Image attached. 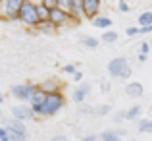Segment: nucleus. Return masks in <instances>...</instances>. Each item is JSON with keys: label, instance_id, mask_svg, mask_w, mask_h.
<instances>
[{"label": "nucleus", "instance_id": "f257e3e1", "mask_svg": "<svg viewBox=\"0 0 152 141\" xmlns=\"http://www.w3.org/2000/svg\"><path fill=\"white\" fill-rule=\"evenodd\" d=\"M64 103H66V99H64V95H62V93L46 95V99H45V103H42V106H41V108H37L33 114H35V116H42V118L54 116L56 112H58L60 108L64 106Z\"/></svg>", "mask_w": 152, "mask_h": 141}, {"label": "nucleus", "instance_id": "f03ea898", "mask_svg": "<svg viewBox=\"0 0 152 141\" xmlns=\"http://www.w3.org/2000/svg\"><path fill=\"white\" fill-rule=\"evenodd\" d=\"M0 124L8 130L10 141H27V128L23 122H18L14 118H4L0 116Z\"/></svg>", "mask_w": 152, "mask_h": 141}, {"label": "nucleus", "instance_id": "7ed1b4c3", "mask_svg": "<svg viewBox=\"0 0 152 141\" xmlns=\"http://www.w3.org/2000/svg\"><path fill=\"white\" fill-rule=\"evenodd\" d=\"M19 21L23 23V25L27 27H35L37 29V25L41 23V19H39V14H37V4L29 2V0H25V2L21 4V8H19Z\"/></svg>", "mask_w": 152, "mask_h": 141}, {"label": "nucleus", "instance_id": "20e7f679", "mask_svg": "<svg viewBox=\"0 0 152 141\" xmlns=\"http://www.w3.org/2000/svg\"><path fill=\"white\" fill-rule=\"evenodd\" d=\"M108 72H110L112 78H119V79H129L131 78V66L127 64V60L123 56H118V58L110 60Z\"/></svg>", "mask_w": 152, "mask_h": 141}, {"label": "nucleus", "instance_id": "39448f33", "mask_svg": "<svg viewBox=\"0 0 152 141\" xmlns=\"http://www.w3.org/2000/svg\"><path fill=\"white\" fill-rule=\"evenodd\" d=\"M25 0H2L0 2V19L15 21L19 18V8Z\"/></svg>", "mask_w": 152, "mask_h": 141}, {"label": "nucleus", "instance_id": "423d86ee", "mask_svg": "<svg viewBox=\"0 0 152 141\" xmlns=\"http://www.w3.org/2000/svg\"><path fill=\"white\" fill-rule=\"evenodd\" d=\"M37 89H39L37 83L27 81V83H18V85H12L10 93H12V97H14V99L21 100V103H29L31 97H33V93H35Z\"/></svg>", "mask_w": 152, "mask_h": 141}, {"label": "nucleus", "instance_id": "0eeeda50", "mask_svg": "<svg viewBox=\"0 0 152 141\" xmlns=\"http://www.w3.org/2000/svg\"><path fill=\"white\" fill-rule=\"evenodd\" d=\"M12 118L18 120V122H27V120L35 118L33 114V108L27 106V104H18V106H12Z\"/></svg>", "mask_w": 152, "mask_h": 141}, {"label": "nucleus", "instance_id": "6e6552de", "mask_svg": "<svg viewBox=\"0 0 152 141\" xmlns=\"http://www.w3.org/2000/svg\"><path fill=\"white\" fill-rule=\"evenodd\" d=\"M71 19H73V18H71V16L67 14V12L60 10V8H54V10H50V19H48V21H52L56 27L66 25V23H69Z\"/></svg>", "mask_w": 152, "mask_h": 141}, {"label": "nucleus", "instance_id": "1a4fd4ad", "mask_svg": "<svg viewBox=\"0 0 152 141\" xmlns=\"http://www.w3.org/2000/svg\"><path fill=\"white\" fill-rule=\"evenodd\" d=\"M100 12V0H83V16L94 19Z\"/></svg>", "mask_w": 152, "mask_h": 141}, {"label": "nucleus", "instance_id": "9d476101", "mask_svg": "<svg viewBox=\"0 0 152 141\" xmlns=\"http://www.w3.org/2000/svg\"><path fill=\"white\" fill-rule=\"evenodd\" d=\"M60 87H62V83L58 81V79H46V81L39 83V89L42 91L45 95H52V93H62L60 91Z\"/></svg>", "mask_w": 152, "mask_h": 141}, {"label": "nucleus", "instance_id": "9b49d317", "mask_svg": "<svg viewBox=\"0 0 152 141\" xmlns=\"http://www.w3.org/2000/svg\"><path fill=\"white\" fill-rule=\"evenodd\" d=\"M45 99H46V95L42 93L41 89H37V91H35V93H33V97H31V100H29V106L33 108V112L37 110V108H41V106H42Z\"/></svg>", "mask_w": 152, "mask_h": 141}, {"label": "nucleus", "instance_id": "f8f14e48", "mask_svg": "<svg viewBox=\"0 0 152 141\" xmlns=\"http://www.w3.org/2000/svg\"><path fill=\"white\" fill-rule=\"evenodd\" d=\"M89 91H91V85H89V83L79 85L77 89L73 91V100H75V103H83V100H85V97L89 95Z\"/></svg>", "mask_w": 152, "mask_h": 141}, {"label": "nucleus", "instance_id": "ddd939ff", "mask_svg": "<svg viewBox=\"0 0 152 141\" xmlns=\"http://www.w3.org/2000/svg\"><path fill=\"white\" fill-rule=\"evenodd\" d=\"M142 85L139 81H131V83H127V87H125V93L129 95V97H142Z\"/></svg>", "mask_w": 152, "mask_h": 141}, {"label": "nucleus", "instance_id": "4468645a", "mask_svg": "<svg viewBox=\"0 0 152 141\" xmlns=\"http://www.w3.org/2000/svg\"><path fill=\"white\" fill-rule=\"evenodd\" d=\"M37 14H39L41 23H42V21H48V19H50V10L45 6V4H37Z\"/></svg>", "mask_w": 152, "mask_h": 141}, {"label": "nucleus", "instance_id": "2eb2a0df", "mask_svg": "<svg viewBox=\"0 0 152 141\" xmlns=\"http://www.w3.org/2000/svg\"><path fill=\"white\" fill-rule=\"evenodd\" d=\"M152 25V12H142L139 16V27H148Z\"/></svg>", "mask_w": 152, "mask_h": 141}, {"label": "nucleus", "instance_id": "dca6fc26", "mask_svg": "<svg viewBox=\"0 0 152 141\" xmlns=\"http://www.w3.org/2000/svg\"><path fill=\"white\" fill-rule=\"evenodd\" d=\"M93 25H94V27H100V29H106V27L112 25V19H110V18H102V16L98 18V16H96V18L93 19Z\"/></svg>", "mask_w": 152, "mask_h": 141}, {"label": "nucleus", "instance_id": "f3484780", "mask_svg": "<svg viewBox=\"0 0 152 141\" xmlns=\"http://www.w3.org/2000/svg\"><path fill=\"white\" fill-rule=\"evenodd\" d=\"M37 29H41V31H46V33H54V31L58 29V27H56L52 21H42V23H39V25H37Z\"/></svg>", "mask_w": 152, "mask_h": 141}, {"label": "nucleus", "instance_id": "a211bd4d", "mask_svg": "<svg viewBox=\"0 0 152 141\" xmlns=\"http://www.w3.org/2000/svg\"><path fill=\"white\" fill-rule=\"evenodd\" d=\"M139 130L142 134H152V120H141L139 122Z\"/></svg>", "mask_w": 152, "mask_h": 141}, {"label": "nucleus", "instance_id": "6ab92c4d", "mask_svg": "<svg viewBox=\"0 0 152 141\" xmlns=\"http://www.w3.org/2000/svg\"><path fill=\"white\" fill-rule=\"evenodd\" d=\"M56 6H58L60 10H64V12H67V14H69V12H71V0H56Z\"/></svg>", "mask_w": 152, "mask_h": 141}, {"label": "nucleus", "instance_id": "aec40b11", "mask_svg": "<svg viewBox=\"0 0 152 141\" xmlns=\"http://www.w3.org/2000/svg\"><path fill=\"white\" fill-rule=\"evenodd\" d=\"M102 41L104 43H115L118 41V33H115V31H104Z\"/></svg>", "mask_w": 152, "mask_h": 141}, {"label": "nucleus", "instance_id": "412c9836", "mask_svg": "<svg viewBox=\"0 0 152 141\" xmlns=\"http://www.w3.org/2000/svg\"><path fill=\"white\" fill-rule=\"evenodd\" d=\"M139 112H141V106H139V104H135V106H131L129 110L125 112V118L127 120H133V118H137V116H139Z\"/></svg>", "mask_w": 152, "mask_h": 141}, {"label": "nucleus", "instance_id": "4be33fe9", "mask_svg": "<svg viewBox=\"0 0 152 141\" xmlns=\"http://www.w3.org/2000/svg\"><path fill=\"white\" fill-rule=\"evenodd\" d=\"M102 141H119V134L118 131H104L102 134Z\"/></svg>", "mask_w": 152, "mask_h": 141}, {"label": "nucleus", "instance_id": "5701e85b", "mask_svg": "<svg viewBox=\"0 0 152 141\" xmlns=\"http://www.w3.org/2000/svg\"><path fill=\"white\" fill-rule=\"evenodd\" d=\"M83 45L89 47V48H96L98 47V39H94V37H83Z\"/></svg>", "mask_w": 152, "mask_h": 141}, {"label": "nucleus", "instance_id": "b1692460", "mask_svg": "<svg viewBox=\"0 0 152 141\" xmlns=\"http://www.w3.org/2000/svg\"><path fill=\"white\" fill-rule=\"evenodd\" d=\"M129 37H137V35H141V27H127V31H125Z\"/></svg>", "mask_w": 152, "mask_h": 141}, {"label": "nucleus", "instance_id": "393cba45", "mask_svg": "<svg viewBox=\"0 0 152 141\" xmlns=\"http://www.w3.org/2000/svg\"><path fill=\"white\" fill-rule=\"evenodd\" d=\"M0 141H10V135H8V130L4 126H0Z\"/></svg>", "mask_w": 152, "mask_h": 141}, {"label": "nucleus", "instance_id": "a878e982", "mask_svg": "<svg viewBox=\"0 0 152 141\" xmlns=\"http://www.w3.org/2000/svg\"><path fill=\"white\" fill-rule=\"evenodd\" d=\"M64 72H66V74H73V75H75L77 68H75L73 64H66V66H64Z\"/></svg>", "mask_w": 152, "mask_h": 141}, {"label": "nucleus", "instance_id": "bb28decb", "mask_svg": "<svg viewBox=\"0 0 152 141\" xmlns=\"http://www.w3.org/2000/svg\"><path fill=\"white\" fill-rule=\"evenodd\" d=\"M41 4H45L48 10H54V8H58V6H56V0H42Z\"/></svg>", "mask_w": 152, "mask_h": 141}, {"label": "nucleus", "instance_id": "cd10ccee", "mask_svg": "<svg viewBox=\"0 0 152 141\" xmlns=\"http://www.w3.org/2000/svg\"><path fill=\"white\" fill-rule=\"evenodd\" d=\"M148 52H150V45H148V43H142V45H141V54H148Z\"/></svg>", "mask_w": 152, "mask_h": 141}, {"label": "nucleus", "instance_id": "c85d7f7f", "mask_svg": "<svg viewBox=\"0 0 152 141\" xmlns=\"http://www.w3.org/2000/svg\"><path fill=\"white\" fill-rule=\"evenodd\" d=\"M119 10L121 12H129V6H127L125 2H119Z\"/></svg>", "mask_w": 152, "mask_h": 141}, {"label": "nucleus", "instance_id": "c756f323", "mask_svg": "<svg viewBox=\"0 0 152 141\" xmlns=\"http://www.w3.org/2000/svg\"><path fill=\"white\" fill-rule=\"evenodd\" d=\"M50 141H67V137H64V135H54Z\"/></svg>", "mask_w": 152, "mask_h": 141}, {"label": "nucleus", "instance_id": "7c9ffc66", "mask_svg": "<svg viewBox=\"0 0 152 141\" xmlns=\"http://www.w3.org/2000/svg\"><path fill=\"white\" fill-rule=\"evenodd\" d=\"M73 79H75V81H81V79H83V74H81V72H75Z\"/></svg>", "mask_w": 152, "mask_h": 141}, {"label": "nucleus", "instance_id": "2f4dec72", "mask_svg": "<svg viewBox=\"0 0 152 141\" xmlns=\"http://www.w3.org/2000/svg\"><path fill=\"white\" fill-rule=\"evenodd\" d=\"M91 110H93V108H91V106H89V108H87V106H83V108H81V110H79V112H81V114H89Z\"/></svg>", "mask_w": 152, "mask_h": 141}, {"label": "nucleus", "instance_id": "473e14b6", "mask_svg": "<svg viewBox=\"0 0 152 141\" xmlns=\"http://www.w3.org/2000/svg\"><path fill=\"white\" fill-rule=\"evenodd\" d=\"M81 141H96V137H94V135H87V137H83Z\"/></svg>", "mask_w": 152, "mask_h": 141}, {"label": "nucleus", "instance_id": "72a5a7b5", "mask_svg": "<svg viewBox=\"0 0 152 141\" xmlns=\"http://www.w3.org/2000/svg\"><path fill=\"white\" fill-rule=\"evenodd\" d=\"M108 110H110V106H108V104H106V106H102V108H100V114H106Z\"/></svg>", "mask_w": 152, "mask_h": 141}, {"label": "nucleus", "instance_id": "f704fd0d", "mask_svg": "<svg viewBox=\"0 0 152 141\" xmlns=\"http://www.w3.org/2000/svg\"><path fill=\"white\" fill-rule=\"evenodd\" d=\"M4 99H6V97H4V93H0V104L4 103Z\"/></svg>", "mask_w": 152, "mask_h": 141}, {"label": "nucleus", "instance_id": "c9c22d12", "mask_svg": "<svg viewBox=\"0 0 152 141\" xmlns=\"http://www.w3.org/2000/svg\"><path fill=\"white\" fill-rule=\"evenodd\" d=\"M150 45H152V39H150Z\"/></svg>", "mask_w": 152, "mask_h": 141}, {"label": "nucleus", "instance_id": "e433bc0d", "mask_svg": "<svg viewBox=\"0 0 152 141\" xmlns=\"http://www.w3.org/2000/svg\"><path fill=\"white\" fill-rule=\"evenodd\" d=\"M29 2H33V0H29Z\"/></svg>", "mask_w": 152, "mask_h": 141}, {"label": "nucleus", "instance_id": "4c0bfd02", "mask_svg": "<svg viewBox=\"0 0 152 141\" xmlns=\"http://www.w3.org/2000/svg\"><path fill=\"white\" fill-rule=\"evenodd\" d=\"M0 116H2V112H0Z\"/></svg>", "mask_w": 152, "mask_h": 141}, {"label": "nucleus", "instance_id": "58836bf2", "mask_svg": "<svg viewBox=\"0 0 152 141\" xmlns=\"http://www.w3.org/2000/svg\"><path fill=\"white\" fill-rule=\"evenodd\" d=\"M0 2H2V0H0Z\"/></svg>", "mask_w": 152, "mask_h": 141}]
</instances>
